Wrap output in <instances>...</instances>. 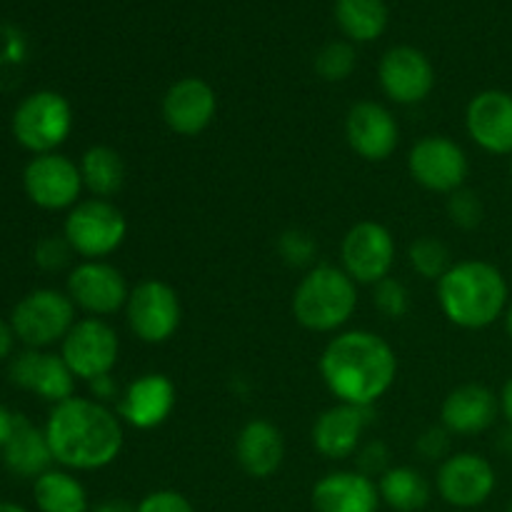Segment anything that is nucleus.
I'll list each match as a JSON object with an SVG mask.
<instances>
[{
  "mask_svg": "<svg viewBox=\"0 0 512 512\" xmlns=\"http://www.w3.org/2000/svg\"><path fill=\"white\" fill-rule=\"evenodd\" d=\"M320 375L338 403L373 408L393 388L398 358L378 333L348 330L325 345Z\"/></svg>",
  "mask_w": 512,
  "mask_h": 512,
  "instance_id": "nucleus-1",
  "label": "nucleus"
},
{
  "mask_svg": "<svg viewBox=\"0 0 512 512\" xmlns=\"http://www.w3.org/2000/svg\"><path fill=\"white\" fill-rule=\"evenodd\" d=\"M50 453L68 470H100L123 450V420L93 398H68L50 410L45 423Z\"/></svg>",
  "mask_w": 512,
  "mask_h": 512,
  "instance_id": "nucleus-2",
  "label": "nucleus"
},
{
  "mask_svg": "<svg viewBox=\"0 0 512 512\" xmlns=\"http://www.w3.org/2000/svg\"><path fill=\"white\" fill-rule=\"evenodd\" d=\"M438 305L458 328H490L508 310V283L495 265L463 260L438 280Z\"/></svg>",
  "mask_w": 512,
  "mask_h": 512,
  "instance_id": "nucleus-3",
  "label": "nucleus"
},
{
  "mask_svg": "<svg viewBox=\"0 0 512 512\" xmlns=\"http://www.w3.org/2000/svg\"><path fill=\"white\" fill-rule=\"evenodd\" d=\"M358 308V285L343 268L318 265L308 270L293 293V315L305 330L335 333Z\"/></svg>",
  "mask_w": 512,
  "mask_h": 512,
  "instance_id": "nucleus-4",
  "label": "nucleus"
},
{
  "mask_svg": "<svg viewBox=\"0 0 512 512\" xmlns=\"http://www.w3.org/2000/svg\"><path fill=\"white\" fill-rule=\"evenodd\" d=\"M128 235V220L123 210L110 200L90 198L80 200L70 208L63 225V238L68 240L73 253L85 260H100L113 255Z\"/></svg>",
  "mask_w": 512,
  "mask_h": 512,
  "instance_id": "nucleus-5",
  "label": "nucleus"
},
{
  "mask_svg": "<svg viewBox=\"0 0 512 512\" xmlns=\"http://www.w3.org/2000/svg\"><path fill=\"white\" fill-rule=\"evenodd\" d=\"M73 130V108L55 90L30 93L13 113V135L35 155L55 153Z\"/></svg>",
  "mask_w": 512,
  "mask_h": 512,
  "instance_id": "nucleus-6",
  "label": "nucleus"
},
{
  "mask_svg": "<svg viewBox=\"0 0 512 512\" xmlns=\"http://www.w3.org/2000/svg\"><path fill=\"white\" fill-rule=\"evenodd\" d=\"M75 325V303L68 293L40 288L25 295L10 315L15 338L33 350H43L53 343H63Z\"/></svg>",
  "mask_w": 512,
  "mask_h": 512,
  "instance_id": "nucleus-7",
  "label": "nucleus"
},
{
  "mask_svg": "<svg viewBox=\"0 0 512 512\" xmlns=\"http://www.w3.org/2000/svg\"><path fill=\"white\" fill-rule=\"evenodd\" d=\"M130 333L148 345L168 343L180 328L183 308L173 285L163 280H143L130 290L128 305H125Z\"/></svg>",
  "mask_w": 512,
  "mask_h": 512,
  "instance_id": "nucleus-8",
  "label": "nucleus"
},
{
  "mask_svg": "<svg viewBox=\"0 0 512 512\" xmlns=\"http://www.w3.org/2000/svg\"><path fill=\"white\" fill-rule=\"evenodd\" d=\"M120 355L118 333L103 318L75 320L70 333L60 343V358L75 378L95 380L113 373Z\"/></svg>",
  "mask_w": 512,
  "mask_h": 512,
  "instance_id": "nucleus-9",
  "label": "nucleus"
},
{
  "mask_svg": "<svg viewBox=\"0 0 512 512\" xmlns=\"http://www.w3.org/2000/svg\"><path fill=\"white\" fill-rule=\"evenodd\" d=\"M408 170L418 185L430 193L453 195L468 178V155L448 135H425L408 155Z\"/></svg>",
  "mask_w": 512,
  "mask_h": 512,
  "instance_id": "nucleus-10",
  "label": "nucleus"
},
{
  "mask_svg": "<svg viewBox=\"0 0 512 512\" xmlns=\"http://www.w3.org/2000/svg\"><path fill=\"white\" fill-rule=\"evenodd\" d=\"M340 260L355 285H378L393 270V233L375 220H363V223L353 225L340 245Z\"/></svg>",
  "mask_w": 512,
  "mask_h": 512,
  "instance_id": "nucleus-11",
  "label": "nucleus"
},
{
  "mask_svg": "<svg viewBox=\"0 0 512 512\" xmlns=\"http://www.w3.org/2000/svg\"><path fill=\"white\" fill-rule=\"evenodd\" d=\"M25 195L43 210H65L80 203V165L60 153L35 155L23 170Z\"/></svg>",
  "mask_w": 512,
  "mask_h": 512,
  "instance_id": "nucleus-12",
  "label": "nucleus"
},
{
  "mask_svg": "<svg viewBox=\"0 0 512 512\" xmlns=\"http://www.w3.org/2000/svg\"><path fill=\"white\" fill-rule=\"evenodd\" d=\"M68 295L90 318H108L128 305L130 290L123 273L103 260H85L68 275Z\"/></svg>",
  "mask_w": 512,
  "mask_h": 512,
  "instance_id": "nucleus-13",
  "label": "nucleus"
},
{
  "mask_svg": "<svg viewBox=\"0 0 512 512\" xmlns=\"http://www.w3.org/2000/svg\"><path fill=\"white\" fill-rule=\"evenodd\" d=\"M495 485V468L478 453L450 455L438 468V493L453 508H480L495 493Z\"/></svg>",
  "mask_w": 512,
  "mask_h": 512,
  "instance_id": "nucleus-14",
  "label": "nucleus"
},
{
  "mask_svg": "<svg viewBox=\"0 0 512 512\" xmlns=\"http://www.w3.org/2000/svg\"><path fill=\"white\" fill-rule=\"evenodd\" d=\"M178 403L175 383L163 373H148L135 378L115 400V413L135 430H155L173 415Z\"/></svg>",
  "mask_w": 512,
  "mask_h": 512,
  "instance_id": "nucleus-15",
  "label": "nucleus"
},
{
  "mask_svg": "<svg viewBox=\"0 0 512 512\" xmlns=\"http://www.w3.org/2000/svg\"><path fill=\"white\" fill-rule=\"evenodd\" d=\"M345 135L358 158L383 163L398 150L400 128L395 115L375 100H360L348 110Z\"/></svg>",
  "mask_w": 512,
  "mask_h": 512,
  "instance_id": "nucleus-16",
  "label": "nucleus"
},
{
  "mask_svg": "<svg viewBox=\"0 0 512 512\" xmlns=\"http://www.w3.org/2000/svg\"><path fill=\"white\" fill-rule=\"evenodd\" d=\"M378 80L383 93L398 105L423 103L435 85V70L425 53L410 45H398L383 55L378 65Z\"/></svg>",
  "mask_w": 512,
  "mask_h": 512,
  "instance_id": "nucleus-17",
  "label": "nucleus"
},
{
  "mask_svg": "<svg viewBox=\"0 0 512 512\" xmlns=\"http://www.w3.org/2000/svg\"><path fill=\"white\" fill-rule=\"evenodd\" d=\"M165 125L183 138H195L213 123L218 98L203 78H183L168 88L160 105Z\"/></svg>",
  "mask_w": 512,
  "mask_h": 512,
  "instance_id": "nucleus-18",
  "label": "nucleus"
},
{
  "mask_svg": "<svg viewBox=\"0 0 512 512\" xmlns=\"http://www.w3.org/2000/svg\"><path fill=\"white\" fill-rule=\"evenodd\" d=\"M465 128L475 145L493 155H512V93L483 90L465 110Z\"/></svg>",
  "mask_w": 512,
  "mask_h": 512,
  "instance_id": "nucleus-19",
  "label": "nucleus"
},
{
  "mask_svg": "<svg viewBox=\"0 0 512 512\" xmlns=\"http://www.w3.org/2000/svg\"><path fill=\"white\" fill-rule=\"evenodd\" d=\"M375 420L373 408L338 403L320 413L313 425V448L328 460H345L358 453L360 438Z\"/></svg>",
  "mask_w": 512,
  "mask_h": 512,
  "instance_id": "nucleus-20",
  "label": "nucleus"
},
{
  "mask_svg": "<svg viewBox=\"0 0 512 512\" xmlns=\"http://www.w3.org/2000/svg\"><path fill=\"white\" fill-rule=\"evenodd\" d=\"M10 380L18 388L48 400V403H63L73 398L75 375L65 365V360L55 353L28 348L10 363Z\"/></svg>",
  "mask_w": 512,
  "mask_h": 512,
  "instance_id": "nucleus-21",
  "label": "nucleus"
},
{
  "mask_svg": "<svg viewBox=\"0 0 512 512\" xmlns=\"http://www.w3.org/2000/svg\"><path fill=\"white\" fill-rule=\"evenodd\" d=\"M500 398L480 383L450 390L440 405V423L450 435H480L498 420Z\"/></svg>",
  "mask_w": 512,
  "mask_h": 512,
  "instance_id": "nucleus-22",
  "label": "nucleus"
},
{
  "mask_svg": "<svg viewBox=\"0 0 512 512\" xmlns=\"http://www.w3.org/2000/svg\"><path fill=\"white\" fill-rule=\"evenodd\" d=\"M380 503L375 480L358 470L328 473L313 485L315 512H378Z\"/></svg>",
  "mask_w": 512,
  "mask_h": 512,
  "instance_id": "nucleus-23",
  "label": "nucleus"
},
{
  "mask_svg": "<svg viewBox=\"0 0 512 512\" xmlns=\"http://www.w3.org/2000/svg\"><path fill=\"white\" fill-rule=\"evenodd\" d=\"M235 458L250 478H273L285 458L283 433L270 420H250L235 438Z\"/></svg>",
  "mask_w": 512,
  "mask_h": 512,
  "instance_id": "nucleus-24",
  "label": "nucleus"
},
{
  "mask_svg": "<svg viewBox=\"0 0 512 512\" xmlns=\"http://www.w3.org/2000/svg\"><path fill=\"white\" fill-rule=\"evenodd\" d=\"M5 468L18 478H40L48 473L53 463L45 430H38L28 418L18 415L15 418V430L3 448Z\"/></svg>",
  "mask_w": 512,
  "mask_h": 512,
  "instance_id": "nucleus-25",
  "label": "nucleus"
},
{
  "mask_svg": "<svg viewBox=\"0 0 512 512\" xmlns=\"http://www.w3.org/2000/svg\"><path fill=\"white\" fill-rule=\"evenodd\" d=\"M80 175L83 185L95 198L110 200L125 185V163L118 150L108 145H93L80 158Z\"/></svg>",
  "mask_w": 512,
  "mask_h": 512,
  "instance_id": "nucleus-26",
  "label": "nucleus"
},
{
  "mask_svg": "<svg viewBox=\"0 0 512 512\" xmlns=\"http://www.w3.org/2000/svg\"><path fill=\"white\" fill-rule=\"evenodd\" d=\"M335 20L355 43H373L388 28L385 0H335Z\"/></svg>",
  "mask_w": 512,
  "mask_h": 512,
  "instance_id": "nucleus-27",
  "label": "nucleus"
},
{
  "mask_svg": "<svg viewBox=\"0 0 512 512\" xmlns=\"http://www.w3.org/2000/svg\"><path fill=\"white\" fill-rule=\"evenodd\" d=\"M380 500L395 512H418L428 505L430 485L415 468H388L378 480Z\"/></svg>",
  "mask_w": 512,
  "mask_h": 512,
  "instance_id": "nucleus-28",
  "label": "nucleus"
},
{
  "mask_svg": "<svg viewBox=\"0 0 512 512\" xmlns=\"http://www.w3.org/2000/svg\"><path fill=\"white\" fill-rule=\"evenodd\" d=\"M33 500L40 512H88L83 483L65 470H48L35 478Z\"/></svg>",
  "mask_w": 512,
  "mask_h": 512,
  "instance_id": "nucleus-29",
  "label": "nucleus"
},
{
  "mask_svg": "<svg viewBox=\"0 0 512 512\" xmlns=\"http://www.w3.org/2000/svg\"><path fill=\"white\" fill-rule=\"evenodd\" d=\"M408 260H410V268L425 280H440L453 263H450V250L443 240L438 238H418L408 250Z\"/></svg>",
  "mask_w": 512,
  "mask_h": 512,
  "instance_id": "nucleus-30",
  "label": "nucleus"
},
{
  "mask_svg": "<svg viewBox=\"0 0 512 512\" xmlns=\"http://www.w3.org/2000/svg\"><path fill=\"white\" fill-rule=\"evenodd\" d=\"M355 65H358V53L345 40H333L315 55V73L328 83H340V80L350 78Z\"/></svg>",
  "mask_w": 512,
  "mask_h": 512,
  "instance_id": "nucleus-31",
  "label": "nucleus"
},
{
  "mask_svg": "<svg viewBox=\"0 0 512 512\" xmlns=\"http://www.w3.org/2000/svg\"><path fill=\"white\" fill-rule=\"evenodd\" d=\"M373 303L385 318L390 320H400L408 315L410 310V293L400 280L395 278H385L375 285V293H373Z\"/></svg>",
  "mask_w": 512,
  "mask_h": 512,
  "instance_id": "nucleus-32",
  "label": "nucleus"
},
{
  "mask_svg": "<svg viewBox=\"0 0 512 512\" xmlns=\"http://www.w3.org/2000/svg\"><path fill=\"white\" fill-rule=\"evenodd\" d=\"M278 253L283 255V260L293 268H303V265L313 263L315 253H318V245H315L313 235L305 233V230H285L278 240Z\"/></svg>",
  "mask_w": 512,
  "mask_h": 512,
  "instance_id": "nucleus-33",
  "label": "nucleus"
},
{
  "mask_svg": "<svg viewBox=\"0 0 512 512\" xmlns=\"http://www.w3.org/2000/svg\"><path fill=\"white\" fill-rule=\"evenodd\" d=\"M448 215L458 228L473 230L483 223V203L473 190H455L448 198Z\"/></svg>",
  "mask_w": 512,
  "mask_h": 512,
  "instance_id": "nucleus-34",
  "label": "nucleus"
},
{
  "mask_svg": "<svg viewBox=\"0 0 512 512\" xmlns=\"http://www.w3.org/2000/svg\"><path fill=\"white\" fill-rule=\"evenodd\" d=\"M70 255H73V248L65 238H43L38 245H35V263L38 268L48 270V273H58L65 265L70 263Z\"/></svg>",
  "mask_w": 512,
  "mask_h": 512,
  "instance_id": "nucleus-35",
  "label": "nucleus"
},
{
  "mask_svg": "<svg viewBox=\"0 0 512 512\" xmlns=\"http://www.w3.org/2000/svg\"><path fill=\"white\" fill-rule=\"evenodd\" d=\"M138 512H195L190 500L178 490H153L138 503Z\"/></svg>",
  "mask_w": 512,
  "mask_h": 512,
  "instance_id": "nucleus-36",
  "label": "nucleus"
},
{
  "mask_svg": "<svg viewBox=\"0 0 512 512\" xmlns=\"http://www.w3.org/2000/svg\"><path fill=\"white\" fill-rule=\"evenodd\" d=\"M415 450L423 455L425 460H445L450 458V433L443 428V425H435V428H428L415 443Z\"/></svg>",
  "mask_w": 512,
  "mask_h": 512,
  "instance_id": "nucleus-37",
  "label": "nucleus"
},
{
  "mask_svg": "<svg viewBox=\"0 0 512 512\" xmlns=\"http://www.w3.org/2000/svg\"><path fill=\"white\" fill-rule=\"evenodd\" d=\"M388 458H390V453L383 443L365 445V448L360 450L358 473L368 475V478H373V475H383L385 470H388Z\"/></svg>",
  "mask_w": 512,
  "mask_h": 512,
  "instance_id": "nucleus-38",
  "label": "nucleus"
},
{
  "mask_svg": "<svg viewBox=\"0 0 512 512\" xmlns=\"http://www.w3.org/2000/svg\"><path fill=\"white\" fill-rule=\"evenodd\" d=\"M90 393H93V400H98V403H110V400H118L120 398V390L118 385H115L113 375H100V378L90 380Z\"/></svg>",
  "mask_w": 512,
  "mask_h": 512,
  "instance_id": "nucleus-39",
  "label": "nucleus"
},
{
  "mask_svg": "<svg viewBox=\"0 0 512 512\" xmlns=\"http://www.w3.org/2000/svg\"><path fill=\"white\" fill-rule=\"evenodd\" d=\"M15 418H18V415L10 413L5 405H0V448H5V443H8L10 435H13Z\"/></svg>",
  "mask_w": 512,
  "mask_h": 512,
  "instance_id": "nucleus-40",
  "label": "nucleus"
},
{
  "mask_svg": "<svg viewBox=\"0 0 512 512\" xmlns=\"http://www.w3.org/2000/svg\"><path fill=\"white\" fill-rule=\"evenodd\" d=\"M13 343H15L13 328H10V323H5V320L0 318V360L8 358L10 350H13Z\"/></svg>",
  "mask_w": 512,
  "mask_h": 512,
  "instance_id": "nucleus-41",
  "label": "nucleus"
},
{
  "mask_svg": "<svg viewBox=\"0 0 512 512\" xmlns=\"http://www.w3.org/2000/svg\"><path fill=\"white\" fill-rule=\"evenodd\" d=\"M93 512H138V505H130V503H125V500L113 498V500H105V503L95 505Z\"/></svg>",
  "mask_w": 512,
  "mask_h": 512,
  "instance_id": "nucleus-42",
  "label": "nucleus"
},
{
  "mask_svg": "<svg viewBox=\"0 0 512 512\" xmlns=\"http://www.w3.org/2000/svg\"><path fill=\"white\" fill-rule=\"evenodd\" d=\"M500 413L512 428V378L503 385V393H500Z\"/></svg>",
  "mask_w": 512,
  "mask_h": 512,
  "instance_id": "nucleus-43",
  "label": "nucleus"
},
{
  "mask_svg": "<svg viewBox=\"0 0 512 512\" xmlns=\"http://www.w3.org/2000/svg\"><path fill=\"white\" fill-rule=\"evenodd\" d=\"M0 512H28L23 505H15V503H0Z\"/></svg>",
  "mask_w": 512,
  "mask_h": 512,
  "instance_id": "nucleus-44",
  "label": "nucleus"
},
{
  "mask_svg": "<svg viewBox=\"0 0 512 512\" xmlns=\"http://www.w3.org/2000/svg\"><path fill=\"white\" fill-rule=\"evenodd\" d=\"M505 330H508V335L512 338V305H508V310H505Z\"/></svg>",
  "mask_w": 512,
  "mask_h": 512,
  "instance_id": "nucleus-45",
  "label": "nucleus"
},
{
  "mask_svg": "<svg viewBox=\"0 0 512 512\" xmlns=\"http://www.w3.org/2000/svg\"><path fill=\"white\" fill-rule=\"evenodd\" d=\"M510 180H512V163H510Z\"/></svg>",
  "mask_w": 512,
  "mask_h": 512,
  "instance_id": "nucleus-46",
  "label": "nucleus"
},
{
  "mask_svg": "<svg viewBox=\"0 0 512 512\" xmlns=\"http://www.w3.org/2000/svg\"><path fill=\"white\" fill-rule=\"evenodd\" d=\"M508 512H512V503H510V505H508Z\"/></svg>",
  "mask_w": 512,
  "mask_h": 512,
  "instance_id": "nucleus-47",
  "label": "nucleus"
}]
</instances>
